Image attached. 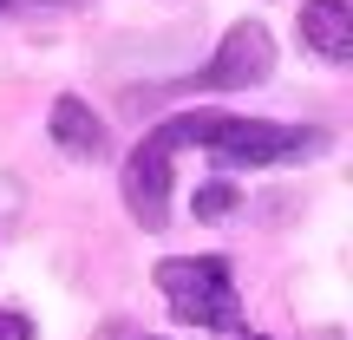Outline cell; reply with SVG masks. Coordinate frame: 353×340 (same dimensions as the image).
I'll list each match as a JSON object with an SVG mask.
<instances>
[{
	"instance_id": "obj_7",
	"label": "cell",
	"mask_w": 353,
	"mask_h": 340,
	"mask_svg": "<svg viewBox=\"0 0 353 340\" xmlns=\"http://www.w3.org/2000/svg\"><path fill=\"white\" fill-rule=\"evenodd\" d=\"M236 210H242L236 183H203V190H196V216H203V223H229Z\"/></svg>"
},
{
	"instance_id": "obj_3",
	"label": "cell",
	"mask_w": 353,
	"mask_h": 340,
	"mask_svg": "<svg viewBox=\"0 0 353 340\" xmlns=\"http://www.w3.org/2000/svg\"><path fill=\"white\" fill-rule=\"evenodd\" d=\"M183 151V118H164L157 131H144L138 151L125 157V210L138 229H170V157Z\"/></svg>"
},
{
	"instance_id": "obj_2",
	"label": "cell",
	"mask_w": 353,
	"mask_h": 340,
	"mask_svg": "<svg viewBox=\"0 0 353 340\" xmlns=\"http://www.w3.org/2000/svg\"><path fill=\"white\" fill-rule=\"evenodd\" d=\"M157 294L170 301V314L183 328H210V334H242L249 328L229 255H170V262H157Z\"/></svg>"
},
{
	"instance_id": "obj_4",
	"label": "cell",
	"mask_w": 353,
	"mask_h": 340,
	"mask_svg": "<svg viewBox=\"0 0 353 340\" xmlns=\"http://www.w3.org/2000/svg\"><path fill=\"white\" fill-rule=\"evenodd\" d=\"M268 72H275V39H268V26L262 20H236L223 33V46H216V59L196 72V86L203 92H249V86H262Z\"/></svg>"
},
{
	"instance_id": "obj_5",
	"label": "cell",
	"mask_w": 353,
	"mask_h": 340,
	"mask_svg": "<svg viewBox=\"0 0 353 340\" xmlns=\"http://www.w3.org/2000/svg\"><path fill=\"white\" fill-rule=\"evenodd\" d=\"M52 144H59L65 157H79V164H99V157H112V131H105V118L92 112L85 99H52V118H46Z\"/></svg>"
},
{
	"instance_id": "obj_6",
	"label": "cell",
	"mask_w": 353,
	"mask_h": 340,
	"mask_svg": "<svg viewBox=\"0 0 353 340\" xmlns=\"http://www.w3.org/2000/svg\"><path fill=\"white\" fill-rule=\"evenodd\" d=\"M301 39L327 66H347L353 59V7L347 0H307L301 7Z\"/></svg>"
},
{
	"instance_id": "obj_8",
	"label": "cell",
	"mask_w": 353,
	"mask_h": 340,
	"mask_svg": "<svg viewBox=\"0 0 353 340\" xmlns=\"http://www.w3.org/2000/svg\"><path fill=\"white\" fill-rule=\"evenodd\" d=\"M0 340H33V321L20 308H0Z\"/></svg>"
},
{
	"instance_id": "obj_1",
	"label": "cell",
	"mask_w": 353,
	"mask_h": 340,
	"mask_svg": "<svg viewBox=\"0 0 353 340\" xmlns=\"http://www.w3.org/2000/svg\"><path fill=\"white\" fill-rule=\"evenodd\" d=\"M183 144H203L223 170H275V164L321 157L327 151V131L268 125V118H229V112H183Z\"/></svg>"
},
{
	"instance_id": "obj_9",
	"label": "cell",
	"mask_w": 353,
	"mask_h": 340,
	"mask_svg": "<svg viewBox=\"0 0 353 340\" xmlns=\"http://www.w3.org/2000/svg\"><path fill=\"white\" fill-rule=\"evenodd\" d=\"M7 7H13V0H0V13H7Z\"/></svg>"
}]
</instances>
